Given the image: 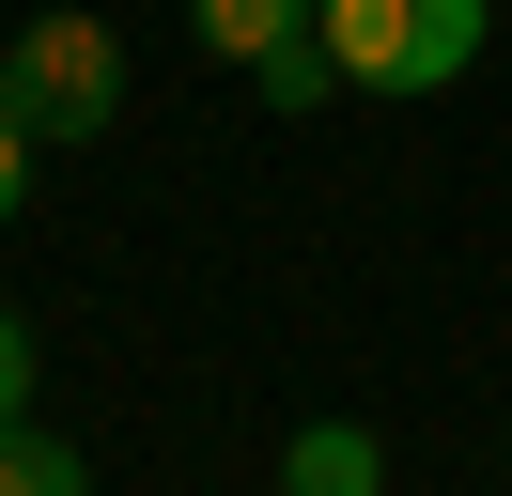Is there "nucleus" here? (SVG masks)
<instances>
[{"label": "nucleus", "instance_id": "1", "mask_svg": "<svg viewBox=\"0 0 512 496\" xmlns=\"http://www.w3.org/2000/svg\"><path fill=\"white\" fill-rule=\"evenodd\" d=\"M0 109L32 124L47 155H63V140H109V124H125V31L78 16V0H47V16L0 47Z\"/></svg>", "mask_w": 512, "mask_h": 496}, {"label": "nucleus", "instance_id": "2", "mask_svg": "<svg viewBox=\"0 0 512 496\" xmlns=\"http://www.w3.org/2000/svg\"><path fill=\"white\" fill-rule=\"evenodd\" d=\"M481 31H497V0H326V47H342V93H388V109L450 93V78L481 62Z\"/></svg>", "mask_w": 512, "mask_h": 496}, {"label": "nucleus", "instance_id": "3", "mask_svg": "<svg viewBox=\"0 0 512 496\" xmlns=\"http://www.w3.org/2000/svg\"><path fill=\"white\" fill-rule=\"evenodd\" d=\"M280 496H388L373 419H295V434H280Z\"/></svg>", "mask_w": 512, "mask_h": 496}, {"label": "nucleus", "instance_id": "4", "mask_svg": "<svg viewBox=\"0 0 512 496\" xmlns=\"http://www.w3.org/2000/svg\"><path fill=\"white\" fill-rule=\"evenodd\" d=\"M326 0H187V31H202V62H233V78H249L264 47H295V31H311Z\"/></svg>", "mask_w": 512, "mask_h": 496}, {"label": "nucleus", "instance_id": "5", "mask_svg": "<svg viewBox=\"0 0 512 496\" xmlns=\"http://www.w3.org/2000/svg\"><path fill=\"white\" fill-rule=\"evenodd\" d=\"M249 93H264V109H280V124H311L326 93H342V47H326V16L295 31V47H264V62H249Z\"/></svg>", "mask_w": 512, "mask_h": 496}, {"label": "nucleus", "instance_id": "6", "mask_svg": "<svg viewBox=\"0 0 512 496\" xmlns=\"http://www.w3.org/2000/svg\"><path fill=\"white\" fill-rule=\"evenodd\" d=\"M0 496H94V465H78L47 419H0Z\"/></svg>", "mask_w": 512, "mask_h": 496}, {"label": "nucleus", "instance_id": "7", "mask_svg": "<svg viewBox=\"0 0 512 496\" xmlns=\"http://www.w3.org/2000/svg\"><path fill=\"white\" fill-rule=\"evenodd\" d=\"M32 155H47V140H32L16 109H0V233H16V202H32Z\"/></svg>", "mask_w": 512, "mask_h": 496}, {"label": "nucleus", "instance_id": "8", "mask_svg": "<svg viewBox=\"0 0 512 496\" xmlns=\"http://www.w3.org/2000/svg\"><path fill=\"white\" fill-rule=\"evenodd\" d=\"M0 419H32V326L0 310Z\"/></svg>", "mask_w": 512, "mask_h": 496}]
</instances>
